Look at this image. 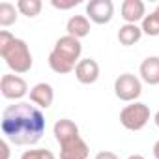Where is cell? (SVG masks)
<instances>
[{
	"mask_svg": "<svg viewBox=\"0 0 159 159\" xmlns=\"http://www.w3.org/2000/svg\"><path fill=\"white\" fill-rule=\"evenodd\" d=\"M15 6H17L21 15H25L28 19H34V17L39 15V11L43 8V2L41 0H17Z\"/></svg>",
	"mask_w": 159,
	"mask_h": 159,
	"instance_id": "17",
	"label": "cell"
},
{
	"mask_svg": "<svg viewBox=\"0 0 159 159\" xmlns=\"http://www.w3.org/2000/svg\"><path fill=\"white\" fill-rule=\"evenodd\" d=\"M153 11H155V13H157V15H159V4H157V8H155V10H153Z\"/></svg>",
	"mask_w": 159,
	"mask_h": 159,
	"instance_id": "26",
	"label": "cell"
},
{
	"mask_svg": "<svg viewBox=\"0 0 159 159\" xmlns=\"http://www.w3.org/2000/svg\"><path fill=\"white\" fill-rule=\"evenodd\" d=\"M19 159H56V155L47 148H36V150L23 152Z\"/></svg>",
	"mask_w": 159,
	"mask_h": 159,
	"instance_id": "19",
	"label": "cell"
},
{
	"mask_svg": "<svg viewBox=\"0 0 159 159\" xmlns=\"http://www.w3.org/2000/svg\"><path fill=\"white\" fill-rule=\"evenodd\" d=\"M150 107L146 103H140V101H135V103H129L125 105L122 111H120V124L127 129V131H140L146 127V124L150 122Z\"/></svg>",
	"mask_w": 159,
	"mask_h": 159,
	"instance_id": "4",
	"label": "cell"
},
{
	"mask_svg": "<svg viewBox=\"0 0 159 159\" xmlns=\"http://www.w3.org/2000/svg\"><path fill=\"white\" fill-rule=\"evenodd\" d=\"M52 135H54L58 144H64L67 140H73L77 137H81V133H79V125L73 120H69V118L56 120V124L52 125Z\"/></svg>",
	"mask_w": 159,
	"mask_h": 159,
	"instance_id": "12",
	"label": "cell"
},
{
	"mask_svg": "<svg viewBox=\"0 0 159 159\" xmlns=\"http://www.w3.org/2000/svg\"><path fill=\"white\" fill-rule=\"evenodd\" d=\"M116 38H118L120 45L131 47V45H135V43L140 41V38H142V28H140L139 25H122L120 30H118V34H116Z\"/></svg>",
	"mask_w": 159,
	"mask_h": 159,
	"instance_id": "15",
	"label": "cell"
},
{
	"mask_svg": "<svg viewBox=\"0 0 159 159\" xmlns=\"http://www.w3.org/2000/svg\"><path fill=\"white\" fill-rule=\"evenodd\" d=\"M152 152H153V157H155V159H159V140H155V144H153Z\"/></svg>",
	"mask_w": 159,
	"mask_h": 159,
	"instance_id": "23",
	"label": "cell"
},
{
	"mask_svg": "<svg viewBox=\"0 0 159 159\" xmlns=\"http://www.w3.org/2000/svg\"><path fill=\"white\" fill-rule=\"evenodd\" d=\"M66 30H67V36H73L77 39H83V38H86L90 34L92 25H90V19L86 15H73V17L67 19Z\"/></svg>",
	"mask_w": 159,
	"mask_h": 159,
	"instance_id": "14",
	"label": "cell"
},
{
	"mask_svg": "<svg viewBox=\"0 0 159 159\" xmlns=\"http://www.w3.org/2000/svg\"><path fill=\"white\" fill-rule=\"evenodd\" d=\"M86 17L94 25H109L114 17L112 0H90L86 4Z\"/></svg>",
	"mask_w": 159,
	"mask_h": 159,
	"instance_id": "7",
	"label": "cell"
},
{
	"mask_svg": "<svg viewBox=\"0 0 159 159\" xmlns=\"http://www.w3.org/2000/svg\"><path fill=\"white\" fill-rule=\"evenodd\" d=\"M140 28H142V34L150 36V38H157L159 36V15L155 11L148 13L142 23H140Z\"/></svg>",
	"mask_w": 159,
	"mask_h": 159,
	"instance_id": "18",
	"label": "cell"
},
{
	"mask_svg": "<svg viewBox=\"0 0 159 159\" xmlns=\"http://www.w3.org/2000/svg\"><path fill=\"white\" fill-rule=\"evenodd\" d=\"M127 159H146L144 155H140V153H133V155H129Z\"/></svg>",
	"mask_w": 159,
	"mask_h": 159,
	"instance_id": "24",
	"label": "cell"
},
{
	"mask_svg": "<svg viewBox=\"0 0 159 159\" xmlns=\"http://www.w3.org/2000/svg\"><path fill=\"white\" fill-rule=\"evenodd\" d=\"M30 101L38 109H49L54 101V90L49 83H38L30 88Z\"/></svg>",
	"mask_w": 159,
	"mask_h": 159,
	"instance_id": "11",
	"label": "cell"
},
{
	"mask_svg": "<svg viewBox=\"0 0 159 159\" xmlns=\"http://www.w3.org/2000/svg\"><path fill=\"white\" fill-rule=\"evenodd\" d=\"M17 17H19L17 6H13L11 2H0V26L8 28V26L15 25Z\"/></svg>",
	"mask_w": 159,
	"mask_h": 159,
	"instance_id": "16",
	"label": "cell"
},
{
	"mask_svg": "<svg viewBox=\"0 0 159 159\" xmlns=\"http://www.w3.org/2000/svg\"><path fill=\"white\" fill-rule=\"evenodd\" d=\"M81 2L79 0H67V2H58V0H51V6L52 8H56V10H60V11H66V10H71V8H75V6H79Z\"/></svg>",
	"mask_w": 159,
	"mask_h": 159,
	"instance_id": "20",
	"label": "cell"
},
{
	"mask_svg": "<svg viewBox=\"0 0 159 159\" xmlns=\"http://www.w3.org/2000/svg\"><path fill=\"white\" fill-rule=\"evenodd\" d=\"M0 148H2V159H10V142H8L6 139H2Z\"/></svg>",
	"mask_w": 159,
	"mask_h": 159,
	"instance_id": "22",
	"label": "cell"
},
{
	"mask_svg": "<svg viewBox=\"0 0 159 159\" xmlns=\"http://www.w3.org/2000/svg\"><path fill=\"white\" fill-rule=\"evenodd\" d=\"M75 79L81 84H94L99 79V64L94 58H81L75 67Z\"/></svg>",
	"mask_w": 159,
	"mask_h": 159,
	"instance_id": "8",
	"label": "cell"
},
{
	"mask_svg": "<svg viewBox=\"0 0 159 159\" xmlns=\"http://www.w3.org/2000/svg\"><path fill=\"white\" fill-rule=\"evenodd\" d=\"M120 17L125 21V25H137L142 23L146 17V4L142 0H124L120 6Z\"/></svg>",
	"mask_w": 159,
	"mask_h": 159,
	"instance_id": "9",
	"label": "cell"
},
{
	"mask_svg": "<svg viewBox=\"0 0 159 159\" xmlns=\"http://www.w3.org/2000/svg\"><path fill=\"white\" fill-rule=\"evenodd\" d=\"M81 54H83V43L81 39H77L73 36H62L56 39L52 51L49 52V67L58 73V75H67L71 71H75L77 64L81 62Z\"/></svg>",
	"mask_w": 159,
	"mask_h": 159,
	"instance_id": "3",
	"label": "cell"
},
{
	"mask_svg": "<svg viewBox=\"0 0 159 159\" xmlns=\"http://www.w3.org/2000/svg\"><path fill=\"white\" fill-rule=\"evenodd\" d=\"M139 75L140 81L150 84V86H157L159 84V56H148L140 62L139 67Z\"/></svg>",
	"mask_w": 159,
	"mask_h": 159,
	"instance_id": "13",
	"label": "cell"
},
{
	"mask_svg": "<svg viewBox=\"0 0 159 159\" xmlns=\"http://www.w3.org/2000/svg\"><path fill=\"white\" fill-rule=\"evenodd\" d=\"M90 148L83 137H77L60 144V159H88Z\"/></svg>",
	"mask_w": 159,
	"mask_h": 159,
	"instance_id": "10",
	"label": "cell"
},
{
	"mask_svg": "<svg viewBox=\"0 0 159 159\" xmlns=\"http://www.w3.org/2000/svg\"><path fill=\"white\" fill-rule=\"evenodd\" d=\"M142 94V81L133 73H122L114 81V96L124 103H135Z\"/></svg>",
	"mask_w": 159,
	"mask_h": 159,
	"instance_id": "5",
	"label": "cell"
},
{
	"mask_svg": "<svg viewBox=\"0 0 159 159\" xmlns=\"http://www.w3.org/2000/svg\"><path fill=\"white\" fill-rule=\"evenodd\" d=\"M0 129L8 142L15 146H32L38 144L45 133V116L36 105L17 101L2 111Z\"/></svg>",
	"mask_w": 159,
	"mask_h": 159,
	"instance_id": "1",
	"label": "cell"
},
{
	"mask_svg": "<svg viewBox=\"0 0 159 159\" xmlns=\"http://www.w3.org/2000/svg\"><path fill=\"white\" fill-rule=\"evenodd\" d=\"M94 159H120V157H118L114 152H111V150H101V152L96 153Z\"/></svg>",
	"mask_w": 159,
	"mask_h": 159,
	"instance_id": "21",
	"label": "cell"
},
{
	"mask_svg": "<svg viewBox=\"0 0 159 159\" xmlns=\"http://www.w3.org/2000/svg\"><path fill=\"white\" fill-rule=\"evenodd\" d=\"M153 122H155V125L159 127V111H157V112L153 114Z\"/></svg>",
	"mask_w": 159,
	"mask_h": 159,
	"instance_id": "25",
	"label": "cell"
},
{
	"mask_svg": "<svg viewBox=\"0 0 159 159\" xmlns=\"http://www.w3.org/2000/svg\"><path fill=\"white\" fill-rule=\"evenodd\" d=\"M0 56L15 75L28 73L34 64L28 43L21 38H15L10 30H0Z\"/></svg>",
	"mask_w": 159,
	"mask_h": 159,
	"instance_id": "2",
	"label": "cell"
},
{
	"mask_svg": "<svg viewBox=\"0 0 159 159\" xmlns=\"http://www.w3.org/2000/svg\"><path fill=\"white\" fill-rule=\"evenodd\" d=\"M0 92H2V96L6 99L15 101V103L21 101L26 94H30L26 81L21 75H15V73L2 75V79H0Z\"/></svg>",
	"mask_w": 159,
	"mask_h": 159,
	"instance_id": "6",
	"label": "cell"
}]
</instances>
